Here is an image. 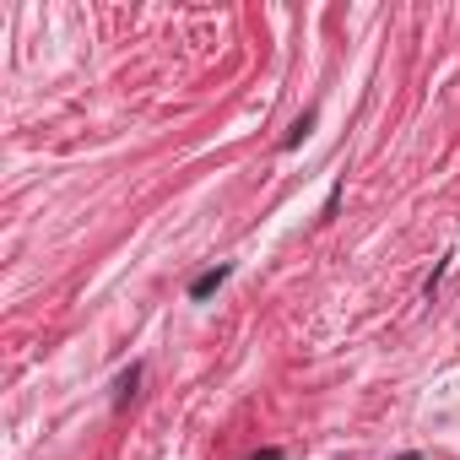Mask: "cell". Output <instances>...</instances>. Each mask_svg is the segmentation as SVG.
Returning <instances> with one entry per match:
<instances>
[{
    "label": "cell",
    "instance_id": "cell-2",
    "mask_svg": "<svg viewBox=\"0 0 460 460\" xmlns=\"http://www.w3.org/2000/svg\"><path fill=\"white\" fill-rule=\"evenodd\" d=\"M136 379H141V368L130 363V374H119V401H130V395H136Z\"/></svg>",
    "mask_w": 460,
    "mask_h": 460
},
{
    "label": "cell",
    "instance_id": "cell-1",
    "mask_svg": "<svg viewBox=\"0 0 460 460\" xmlns=\"http://www.w3.org/2000/svg\"><path fill=\"white\" fill-rule=\"evenodd\" d=\"M227 271H234V266H211V271H200V277L190 282V298H195V304H200V298H211V293L227 282Z\"/></svg>",
    "mask_w": 460,
    "mask_h": 460
}]
</instances>
